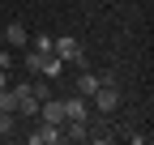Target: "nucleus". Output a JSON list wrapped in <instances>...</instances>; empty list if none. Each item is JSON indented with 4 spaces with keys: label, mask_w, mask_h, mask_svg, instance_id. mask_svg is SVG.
Wrapping results in <instances>:
<instances>
[{
    "label": "nucleus",
    "mask_w": 154,
    "mask_h": 145,
    "mask_svg": "<svg viewBox=\"0 0 154 145\" xmlns=\"http://www.w3.org/2000/svg\"><path fill=\"white\" fill-rule=\"evenodd\" d=\"M38 120L43 124H64V98H43L38 102Z\"/></svg>",
    "instance_id": "3"
},
{
    "label": "nucleus",
    "mask_w": 154,
    "mask_h": 145,
    "mask_svg": "<svg viewBox=\"0 0 154 145\" xmlns=\"http://www.w3.org/2000/svg\"><path fill=\"white\" fill-rule=\"evenodd\" d=\"M60 72H64V60L56 56V51H47V56L38 60V77H47V81H56V77H60Z\"/></svg>",
    "instance_id": "7"
},
{
    "label": "nucleus",
    "mask_w": 154,
    "mask_h": 145,
    "mask_svg": "<svg viewBox=\"0 0 154 145\" xmlns=\"http://www.w3.org/2000/svg\"><path fill=\"white\" fill-rule=\"evenodd\" d=\"M86 120H90L86 98H64V124H86Z\"/></svg>",
    "instance_id": "6"
},
{
    "label": "nucleus",
    "mask_w": 154,
    "mask_h": 145,
    "mask_svg": "<svg viewBox=\"0 0 154 145\" xmlns=\"http://www.w3.org/2000/svg\"><path fill=\"white\" fill-rule=\"evenodd\" d=\"M5 47H30V30H26L22 22H13V26L5 30Z\"/></svg>",
    "instance_id": "8"
},
{
    "label": "nucleus",
    "mask_w": 154,
    "mask_h": 145,
    "mask_svg": "<svg viewBox=\"0 0 154 145\" xmlns=\"http://www.w3.org/2000/svg\"><path fill=\"white\" fill-rule=\"evenodd\" d=\"M0 111H5V115H17V94H13L9 85L0 90Z\"/></svg>",
    "instance_id": "10"
},
{
    "label": "nucleus",
    "mask_w": 154,
    "mask_h": 145,
    "mask_svg": "<svg viewBox=\"0 0 154 145\" xmlns=\"http://www.w3.org/2000/svg\"><path fill=\"white\" fill-rule=\"evenodd\" d=\"M26 141L30 145H56V141H64V124H38Z\"/></svg>",
    "instance_id": "2"
},
{
    "label": "nucleus",
    "mask_w": 154,
    "mask_h": 145,
    "mask_svg": "<svg viewBox=\"0 0 154 145\" xmlns=\"http://www.w3.org/2000/svg\"><path fill=\"white\" fill-rule=\"evenodd\" d=\"M38 60H43V56H38V51H34V47H30V51H26V60H22V64H26V68H30V72H38Z\"/></svg>",
    "instance_id": "13"
},
{
    "label": "nucleus",
    "mask_w": 154,
    "mask_h": 145,
    "mask_svg": "<svg viewBox=\"0 0 154 145\" xmlns=\"http://www.w3.org/2000/svg\"><path fill=\"white\" fill-rule=\"evenodd\" d=\"M99 85H103V77H99V72H82V77H77V94H82V98H90Z\"/></svg>",
    "instance_id": "9"
},
{
    "label": "nucleus",
    "mask_w": 154,
    "mask_h": 145,
    "mask_svg": "<svg viewBox=\"0 0 154 145\" xmlns=\"http://www.w3.org/2000/svg\"><path fill=\"white\" fill-rule=\"evenodd\" d=\"M51 51H56V56H60L64 64H69V60H82V43H77L73 34H64V39H56V43H51Z\"/></svg>",
    "instance_id": "5"
},
{
    "label": "nucleus",
    "mask_w": 154,
    "mask_h": 145,
    "mask_svg": "<svg viewBox=\"0 0 154 145\" xmlns=\"http://www.w3.org/2000/svg\"><path fill=\"white\" fill-rule=\"evenodd\" d=\"M90 98H94V107H99V111H103V115H111V111H116V107H120V90H116L111 81H103V85H99V90H94V94H90Z\"/></svg>",
    "instance_id": "1"
},
{
    "label": "nucleus",
    "mask_w": 154,
    "mask_h": 145,
    "mask_svg": "<svg viewBox=\"0 0 154 145\" xmlns=\"http://www.w3.org/2000/svg\"><path fill=\"white\" fill-rule=\"evenodd\" d=\"M51 43H56L51 34H38V39H30V47L38 51V56H47V51H51Z\"/></svg>",
    "instance_id": "11"
},
{
    "label": "nucleus",
    "mask_w": 154,
    "mask_h": 145,
    "mask_svg": "<svg viewBox=\"0 0 154 145\" xmlns=\"http://www.w3.org/2000/svg\"><path fill=\"white\" fill-rule=\"evenodd\" d=\"M13 132V115H5V111H0V137H9Z\"/></svg>",
    "instance_id": "14"
},
{
    "label": "nucleus",
    "mask_w": 154,
    "mask_h": 145,
    "mask_svg": "<svg viewBox=\"0 0 154 145\" xmlns=\"http://www.w3.org/2000/svg\"><path fill=\"white\" fill-rule=\"evenodd\" d=\"M30 90H34V98H38V102H43V98H51V85H47V77L30 81Z\"/></svg>",
    "instance_id": "12"
},
{
    "label": "nucleus",
    "mask_w": 154,
    "mask_h": 145,
    "mask_svg": "<svg viewBox=\"0 0 154 145\" xmlns=\"http://www.w3.org/2000/svg\"><path fill=\"white\" fill-rule=\"evenodd\" d=\"M0 68H13V47H5V51H0Z\"/></svg>",
    "instance_id": "15"
},
{
    "label": "nucleus",
    "mask_w": 154,
    "mask_h": 145,
    "mask_svg": "<svg viewBox=\"0 0 154 145\" xmlns=\"http://www.w3.org/2000/svg\"><path fill=\"white\" fill-rule=\"evenodd\" d=\"M9 85V68H0V90H5Z\"/></svg>",
    "instance_id": "16"
},
{
    "label": "nucleus",
    "mask_w": 154,
    "mask_h": 145,
    "mask_svg": "<svg viewBox=\"0 0 154 145\" xmlns=\"http://www.w3.org/2000/svg\"><path fill=\"white\" fill-rule=\"evenodd\" d=\"M13 94H17V115H38V98L30 85H13Z\"/></svg>",
    "instance_id": "4"
}]
</instances>
